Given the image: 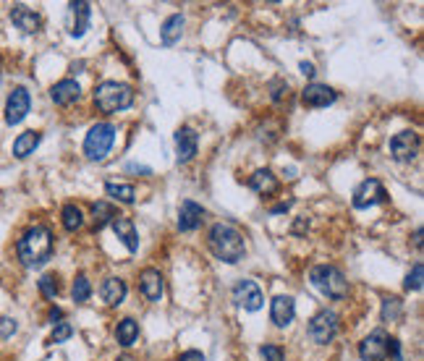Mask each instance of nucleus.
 Wrapping results in <instances>:
<instances>
[{"label":"nucleus","instance_id":"obj_1","mask_svg":"<svg viewBox=\"0 0 424 361\" xmlns=\"http://www.w3.org/2000/svg\"><path fill=\"white\" fill-rule=\"evenodd\" d=\"M16 254L21 259L24 267H42L47 259L53 256V234L47 225H35L16 244Z\"/></svg>","mask_w":424,"mask_h":361},{"label":"nucleus","instance_id":"obj_2","mask_svg":"<svg viewBox=\"0 0 424 361\" xmlns=\"http://www.w3.org/2000/svg\"><path fill=\"white\" fill-rule=\"evenodd\" d=\"M207 246L215 254V259H220L225 265H236L241 262L244 254H247V244H244V236L236 231L233 225L228 222H218L210 228V236H207Z\"/></svg>","mask_w":424,"mask_h":361},{"label":"nucleus","instance_id":"obj_3","mask_svg":"<svg viewBox=\"0 0 424 361\" xmlns=\"http://www.w3.org/2000/svg\"><path fill=\"white\" fill-rule=\"evenodd\" d=\"M94 105L100 113H107V116L121 113L134 105V89L121 82H103L100 87H94Z\"/></svg>","mask_w":424,"mask_h":361},{"label":"nucleus","instance_id":"obj_4","mask_svg":"<svg viewBox=\"0 0 424 361\" xmlns=\"http://www.w3.org/2000/svg\"><path fill=\"white\" fill-rule=\"evenodd\" d=\"M309 280H312L315 288H319L333 301H341V299L348 296V280H346V275L335 265H317V267H312Z\"/></svg>","mask_w":424,"mask_h":361},{"label":"nucleus","instance_id":"obj_5","mask_svg":"<svg viewBox=\"0 0 424 361\" xmlns=\"http://www.w3.org/2000/svg\"><path fill=\"white\" fill-rule=\"evenodd\" d=\"M113 141H116V126L113 123H94L87 131V137H84V155H87V160H92V163L105 160L110 147H113Z\"/></svg>","mask_w":424,"mask_h":361},{"label":"nucleus","instance_id":"obj_6","mask_svg":"<svg viewBox=\"0 0 424 361\" xmlns=\"http://www.w3.org/2000/svg\"><path fill=\"white\" fill-rule=\"evenodd\" d=\"M306 335L312 338V343H317V346H328V343H333V338L338 335V315H335L333 309H322V312H317V315L309 319Z\"/></svg>","mask_w":424,"mask_h":361},{"label":"nucleus","instance_id":"obj_7","mask_svg":"<svg viewBox=\"0 0 424 361\" xmlns=\"http://www.w3.org/2000/svg\"><path fill=\"white\" fill-rule=\"evenodd\" d=\"M419 150H422V139H419L416 131H398L390 139V155L398 163H412V160H416Z\"/></svg>","mask_w":424,"mask_h":361},{"label":"nucleus","instance_id":"obj_8","mask_svg":"<svg viewBox=\"0 0 424 361\" xmlns=\"http://www.w3.org/2000/svg\"><path fill=\"white\" fill-rule=\"evenodd\" d=\"M385 199H388V194H385L382 184H380L377 178H366V181H362V184L356 186L351 202H353V207H356V210H366V207L382 204Z\"/></svg>","mask_w":424,"mask_h":361},{"label":"nucleus","instance_id":"obj_9","mask_svg":"<svg viewBox=\"0 0 424 361\" xmlns=\"http://www.w3.org/2000/svg\"><path fill=\"white\" fill-rule=\"evenodd\" d=\"M233 301L238 306H244L247 312H259L262 303H265V296H262V288L254 280H238L233 285Z\"/></svg>","mask_w":424,"mask_h":361},{"label":"nucleus","instance_id":"obj_10","mask_svg":"<svg viewBox=\"0 0 424 361\" xmlns=\"http://www.w3.org/2000/svg\"><path fill=\"white\" fill-rule=\"evenodd\" d=\"M388 333L375 330L359 343V359L362 361H385L388 359Z\"/></svg>","mask_w":424,"mask_h":361},{"label":"nucleus","instance_id":"obj_11","mask_svg":"<svg viewBox=\"0 0 424 361\" xmlns=\"http://www.w3.org/2000/svg\"><path fill=\"white\" fill-rule=\"evenodd\" d=\"M29 107H32L29 92H26L24 87H16V89L8 94V100H6V123H8V126L21 123L24 118H26V113H29Z\"/></svg>","mask_w":424,"mask_h":361},{"label":"nucleus","instance_id":"obj_12","mask_svg":"<svg viewBox=\"0 0 424 361\" xmlns=\"http://www.w3.org/2000/svg\"><path fill=\"white\" fill-rule=\"evenodd\" d=\"M338 100V92L333 89V87H328V84H309V87H304V92H301V103H304L306 107H328L333 105Z\"/></svg>","mask_w":424,"mask_h":361},{"label":"nucleus","instance_id":"obj_13","mask_svg":"<svg viewBox=\"0 0 424 361\" xmlns=\"http://www.w3.org/2000/svg\"><path fill=\"white\" fill-rule=\"evenodd\" d=\"M197 147H200V137H197V131L191 126H181L176 131V157L178 163L184 165L188 160H194V155H197Z\"/></svg>","mask_w":424,"mask_h":361},{"label":"nucleus","instance_id":"obj_14","mask_svg":"<svg viewBox=\"0 0 424 361\" xmlns=\"http://www.w3.org/2000/svg\"><path fill=\"white\" fill-rule=\"evenodd\" d=\"M110 225H113V234L118 236V241L126 246L131 254H136V249H139V234H136V228H134L131 218H126V215H116Z\"/></svg>","mask_w":424,"mask_h":361},{"label":"nucleus","instance_id":"obj_15","mask_svg":"<svg viewBox=\"0 0 424 361\" xmlns=\"http://www.w3.org/2000/svg\"><path fill=\"white\" fill-rule=\"evenodd\" d=\"M204 220V207H200L197 202H191V199H184L181 202V210H178V231H197Z\"/></svg>","mask_w":424,"mask_h":361},{"label":"nucleus","instance_id":"obj_16","mask_svg":"<svg viewBox=\"0 0 424 361\" xmlns=\"http://www.w3.org/2000/svg\"><path fill=\"white\" fill-rule=\"evenodd\" d=\"M296 317V301L291 296H275L270 301V319L275 327H288Z\"/></svg>","mask_w":424,"mask_h":361},{"label":"nucleus","instance_id":"obj_17","mask_svg":"<svg viewBox=\"0 0 424 361\" xmlns=\"http://www.w3.org/2000/svg\"><path fill=\"white\" fill-rule=\"evenodd\" d=\"M11 21L16 29H21L24 35H35L42 26V16L26 6H13L11 8Z\"/></svg>","mask_w":424,"mask_h":361},{"label":"nucleus","instance_id":"obj_18","mask_svg":"<svg viewBox=\"0 0 424 361\" xmlns=\"http://www.w3.org/2000/svg\"><path fill=\"white\" fill-rule=\"evenodd\" d=\"M139 288L144 293V299L147 301L157 303L163 299V291H165V283H163V275H160V270H144L139 275Z\"/></svg>","mask_w":424,"mask_h":361},{"label":"nucleus","instance_id":"obj_19","mask_svg":"<svg viewBox=\"0 0 424 361\" xmlns=\"http://www.w3.org/2000/svg\"><path fill=\"white\" fill-rule=\"evenodd\" d=\"M79 97H82V87H79V82H73V79H63V82L50 87V100L60 107L76 103Z\"/></svg>","mask_w":424,"mask_h":361},{"label":"nucleus","instance_id":"obj_20","mask_svg":"<svg viewBox=\"0 0 424 361\" xmlns=\"http://www.w3.org/2000/svg\"><path fill=\"white\" fill-rule=\"evenodd\" d=\"M71 11V24H69V35L71 37H82L87 29H89V16H92V8H89V3H71L69 6Z\"/></svg>","mask_w":424,"mask_h":361},{"label":"nucleus","instance_id":"obj_21","mask_svg":"<svg viewBox=\"0 0 424 361\" xmlns=\"http://www.w3.org/2000/svg\"><path fill=\"white\" fill-rule=\"evenodd\" d=\"M249 188L257 191L259 197H270V194L278 191V178H275V173L267 170V168H259V170H254L251 178H249Z\"/></svg>","mask_w":424,"mask_h":361},{"label":"nucleus","instance_id":"obj_22","mask_svg":"<svg viewBox=\"0 0 424 361\" xmlns=\"http://www.w3.org/2000/svg\"><path fill=\"white\" fill-rule=\"evenodd\" d=\"M126 293H129L126 280H121V278H107L105 283H103V288H100V296H103V301H105L107 306H121L123 299H126Z\"/></svg>","mask_w":424,"mask_h":361},{"label":"nucleus","instance_id":"obj_23","mask_svg":"<svg viewBox=\"0 0 424 361\" xmlns=\"http://www.w3.org/2000/svg\"><path fill=\"white\" fill-rule=\"evenodd\" d=\"M184 24H186V19H184L181 13H173V16L165 19L163 26H160V39H163L165 47L176 45L178 39H181V35H184Z\"/></svg>","mask_w":424,"mask_h":361},{"label":"nucleus","instance_id":"obj_24","mask_svg":"<svg viewBox=\"0 0 424 361\" xmlns=\"http://www.w3.org/2000/svg\"><path fill=\"white\" fill-rule=\"evenodd\" d=\"M39 141H42V134H39V131H24V134H19V139L13 141V155H16L19 160L29 157V155L39 147Z\"/></svg>","mask_w":424,"mask_h":361},{"label":"nucleus","instance_id":"obj_25","mask_svg":"<svg viewBox=\"0 0 424 361\" xmlns=\"http://www.w3.org/2000/svg\"><path fill=\"white\" fill-rule=\"evenodd\" d=\"M136 338H139V325H136V319H131V317H126V319H121L116 327V340L123 346V349H129V346H134L136 343Z\"/></svg>","mask_w":424,"mask_h":361},{"label":"nucleus","instance_id":"obj_26","mask_svg":"<svg viewBox=\"0 0 424 361\" xmlns=\"http://www.w3.org/2000/svg\"><path fill=\"white\" fill-rule=\"evenodd\" d=\"M92 220H94V231H103L107 222H113V218H116L118 212L113 204H107V202H94L92 204Z\"/></svg>","mask_w":424,"mask_h":361},{"label":"nucleus","instance_id":"obj_27","mask_svg":"<svg viewBox=\"0 0 424 361\" xmlns=\"http://www.w3.org/2000/svg\"><path fill=\"white\" fill-rule=\"evenodd\" d=\"M105 194L121 202V204H134L136 202V191L129 184H105Z\"/></svg>","mask_w":424,"mask_h":361},{"label":"nucleus","instance_id":"obj_28","mask_svg":"<svg viewBox=\"0 0 424 361\" xmlns=\"http://www.w3.org/2000/svg\"><path fill=\"white\" fill-rule=\"evenodd\" d=\"M60 220H63V228H66L69 234H73V231H79L84 225V215L76 204H66L63 212H60Z\"/></svg>","mask_w":424,"mask_h":361},{"label":"nucleus","instance_id":"obj_29","mask_svg":"<svg viewBox=\"0 0 424 361\" xmlns=\"http://www.w3.org/2000/svg\"><path fill=\"white\" fill-rule=\"evenodd\" d=\"M71 296H73V301H76V303L89 301V296H92V285H89L87 275H76V280H73V288H71Z\"/></svg>","mask_w":424,"mask_h":361},{"label":"nucleus","instance_id":"obj_30","mask_svg":"<svg viewBox=\"0 0 424 361\" xmlns=\"http://www.w3.org/2000/svg\"><path fill=\"white\" fill-rule=\"evenodd\" d=\"M400 312H403L400 299H385V301H382V312H380V317H382V322H396V319L400 317Z\"/></svg>","mask_w":424,"mask_h":361},{"label":"nucleus","instance_id":"obj_31","mask_svg":"<svg viewBox=\"0 0 424 361\" xmlns=\"http://www.w3.org/2000/svg\"><path fill=\"white\" fill-rule=\"evenodd\" d=\"M37 285H39V293H42L45 299H55V296H58V291H60V283H58V278H55V275H42Z\"/></svg>","mask_w":424,"mask_h":361},{"label":"nucleus","instance_id":"obj_32","mask_svg":"<svg viewBox=\"0 0 424 361\" xmlns=\"http://www.w3.org/2000/svg\"><path fill=\"white\" fill-rule=\"evenodd\" d=\"M422 278H424V267H422V262H416L412 272L406 275L403 288H406V291H422Z\"/></svg>","mask_w":424,"mask_h":361},{"label":"nucleus","instance_id":"obj_33","mask_svg":"<svg viewBox=\"0 0 424 361\" xmlns=\"http://www.w3.org/2000/svg\"><path fill=\"white\" fill-rule=\"evenodd\" d=\"M259 353H262V359L265 361H285L283 349L281 346H275V343H265V346L259 349Z\"/></svg>","mask_w":424,"mask_h":361},{"label":"nucleus","instance_id":"obj_34","mask_svg":"<svg viewBox=\"0 0 424 361\" xmlns=\"http://www.w3.org/2000/svg\"><path fill=\"white\" fill-rule=\"evenodd\" d=\"M71 335H73V327L69 322H58L55 330H53V335H50V343H66Z\"/></svg>","mask_w":424,"mask_h":361},{"label":"nucleus","instance_id":"obj_35","mask_svg":"<svg viewBox=\"0 0 424 361\" xmlns=\"http://www.w3.org/2000/svg\"><path fill=\"white\" fill-rule=\"evenodd\" d=\"M16 319L11 317H0V338H11L13 333H16Z\"/></svg>","mask_w":424,"mask_h":361},{"label":"nucleus","instance_id":"obj_36","mask_svg":"<svg viewBox=\"0 0 424 361\" xmlns=\"http://www.w3.org/2000/svg\"><path fill=\"white\" fill-rule=\"evenodd\" d=\"M283 92L288 94V82H281V79H278V82H272V100H281Z\"/></svg>","mask_w":424,"mask_h":361},{"label":"nucleus","instance_id":"obj_37","mask_svg":"<svg viewBox=\"0 0 424 361\" xmlns=\"http://www.w3.org/2000/svg\"><path fill=\"white\" fill-rule=\"evenodd\" d=\"M178 361H207V359H204L202 351H184V353L178 356Z\"/></svg>","mask_w":424,"mask_h":361},{"label":"nucleus","instance_id":"obj_38","mask_svg":"<svg viewBox=\"0 0 424 361\" xmlns=\"http://www.w3.org/2000/svg\"><path fill=\"white\" fill-rule=\"evenodd\" d=\"M126 170H129V173H141V175H152V170H150V168H144V165H136V163H131V165H126Z\"/></svg>","mask_w":424,"mask_h":361},{"label":"nucleus","instance_id":"obj_39","mask_svg":"<svg viewBox=\"0 0 424 361\" xmlns=\"http://www.w3.org/2000/svg\"><path fill=\"white\" fill-rule=\"evenodd\" d=\"M291 204H294L291 199H288V202H281V204H272L270 212H272V215H281V212H288V210H291Z\"/></svg>","mask_w":424,"mask_h":361},{"label":"nucleus","instance_id":"obj_40","mask_svg":"<svg viewBox=\"0 0 424 361\" xmlns=\"http://www.w3.org/2000/svg\"><path fill=\"white\" fill-rule=\"evenodd\" d=\"M299 69H301V73H304V76H315V73H317V71H315V63H306V60H301V63H299Z\"/></svg>","mask_w":424,"mask_h":361},{"label":"nucleus","instance_id":"obj_41","mask_svg":"<svg viewBox=\"0 0 424 361\" xmlns=\"http://www.w3.org/2000/svg\"><path fill=\"white\" fill-rule=\"evenodd\" d=\"M47 317H50V322H53V325H58L60 319H63V312H60L58 306H53V309H50V315H47Z\"/></svg>","mask_w":424,"mask_h":361},{"label":"nucleus","instance_id":"obj_42","mask_svg":"<svg viewBox=\"0 0 424 361\" xmlns=\"http://www.w3.org/2000/svg\"><path fill=\"white\" fill-rule=\"evenodd\" d=\"M304 228H309V220H306V218H301V220H299V222L294 225V234H301Z\"/></svg>","mask_w":424,"mask_h":361},{"label":"nucleus","instance_id":"obj_43","mask_svg":"<svg viewBox=\"0 0 424 361\" xmlns=\"http://www.w3.org/2000/svg\"><path fill=\"white\" fill-rule=\"evenodd\" d=\"M118 361H134V359H129V356H123V359H118Z\"/></svg>","mask_w":424,"mask_h":361}]
</instances>
